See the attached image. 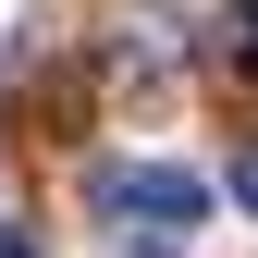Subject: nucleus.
Returning <instances> with one entry per match:
<instances>
[{
	"label": "nucleus",
	"mask_w": 258,
	"mask_h": 258,
	"mask_svg": "<svg viewBox=\"0 0 258 258\" xmlns=\"http://www.w3.org/2000/svg\"><path fill=\"white\" fill-rule=\"evenodd\" d=\"M221 61H246V74H258V0H234V13H221Z\"/></svg>",
	"instance_id": "obj_2"
},
{
	"label": "nucleus",
	"mask_w": 258,
	"mask_h": 258,
	"mask_svg": "<svg viewBox=\"0 0 258 258\" xmlns=\"http://www.w3.org/2000/svg\"><path fill=\"white\" fill-rule=\"evenodd\" d=\"M0 258H37V234H25V221H0Z\"/></svg>",
	"instance_id": "obj_4"
},
{
	"label": "nucleus",
	"mask_w": 258,
	"mask_h": 258,
	"mask_svg": "<svg viewBox=\"0 0 258 258\" xmlns=\"http://www.w3.org/2000/svg\"><path fill=\"white\" fill-rule=\"evenodd\" d=\"M234 209H258V148H246V160H234Z\"/></svg>",
	"instance_id": "obj_3"
},
{
	"label": "nucleus",
	"mask_w": 258,
	"mask_h": 258,
	"mask_svg": "<svg viewBox=\"0 0 258 258\" xmlns=\"http://www.w3.org/2000/svg\"><path fill=\"white\" fill-rule=\"evenodd\" d=\"M99 209L111 221H148V234H197V221H209V184L172 172V160H99Z\"/></svg>",
	"instance_id": "obj_1"
}]
</instances>
